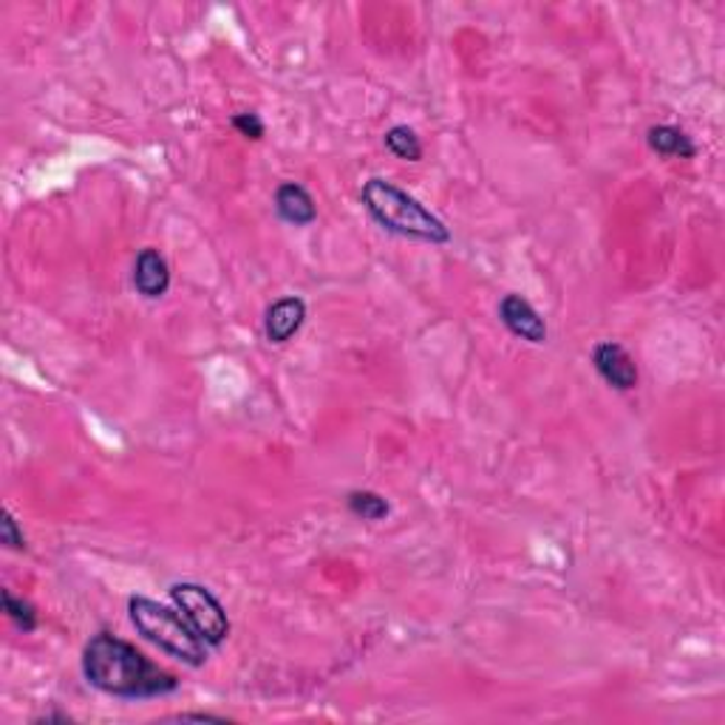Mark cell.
I'll use <instances>...</instances> for the list:
<instances>
[{"instance_id":"1","label":"cell","mask_w":725,"mask_h":725,"mask_svg":"<svg viewBox=\"0 0 725 725\" xmlns=\"http://www.w3.org/2000/svg\"><path fill=\"white\" fill-rule=\"evenodd\" d=\"M83 675L94 689L125 700H148L179 689V680L171 672L159 668L128 640L111 632H100L88 640L83 652Z\"/></svg>"},{"instance_id":"2","label":"cell","mask_w":725,"mask_h":725,"mask_svg":"<svg viewBox=\"0 0 725 725\" xmlns=\"http://www.w3.org/2000/svg\"><path fill=\"white\" fill-rule=\"evenodd\" d=\"M360 199L371 219L378 221L383 230H389V233L426 244L451 242V230L445 228V221L437 219L426 205H420L406 191H400L389 179H369L362 185Z\"/></svg>"},{"instance_id":"3","label":"cell","mask_w":725,"mask_h":725,"mask_svg":"<svg viewBox=\"0 0 725 725\" xmlns=\"http://www.w3.org/2000/svg\"><path fill=\"white\" fill-rule=\"evenodd\" d=\"M128 615L136 632L171 658L187 663V666H205L207 663V643L187 624L182 612L168 610L145 595H134L128 601Z\"/></svg>"},{"instance_id":"4","label":"cell","mask_w":725,"mask_h":725,"mask_svg":"<svg viewBox=\"0 0 725 725\" xmlns=\"http://www.w3.org/2000/svg\"><path fill=\"white\" fill-rule=\"evenodd\" d=\"M171 598L173 604L179 606V612L187 618V624L196 629V635L205 640L207 647H221V643L228 640L230 635L228 612H224L219 598L207 590V587L191 581L173 583Z\"/></svg>"},{"instance_id":"5","label":"cell","mask_w":725,"mask_h":725,"mask_svg":"<svg viewBox=\"0 0 725 725\" xmlns=\"http://www.w3.org/2000/svg\"><path fill=\"white\" fill-rule=\"evenodd\" d=\"M499 320L521 341L536 343V346L548 343V323H544V318L536 312V306L530 300L516 295V292L499 300Z\"/></svg>"},{"instance_id":"6","label":"cell","mask_w":725,"mask_h":725,"mask_svg":"<svg viewBox=\"0 0 725 725\" xmlns=\"http://www.w3.org/2000/svg\"><path fill=\"white\" fill-rule=\"evenodd\" d=\"M592 366L601 374V380L610 383L612 389H618V392H632L638 385V366L620 343H598L592 348Z\"/></svg>"},{"instance_id":"7","label":"cell","mask_w":725,"mask_h":725,"mask_svg":"<svg viewBox=\"0 0 725 725\" xmlns=\"http://www.w3.org/2000/svg\"><path fill=\"white\" fill-rule=\"evenodd\" d=\"M134 286L136 292L148 300L162 298L168 286H171V267L164 261L159 249L145 247L134 263Z\"/></svg>"},{"instance_id":"8","label":"cell","mask_w":725,"mask_h":725,"mask_svg":"<svg viewBox=\"0 0 725 725\" xmlns=\"http://www.w3.org/2000/svg\"><path fill=\"white\" fill-rule=\"evenodd\" d=\"M275 213L278 219L286 221V224H295V228H306L318 219V207L315 199L309 196L304 185L298 182H284L278 185L275 191Z\"/></svg>"},{"instance_id":"9","label":"cell","mask_w":725,"mask_h":725,"mask_svg":"<svg viewBox=\"0 0 725 725\" xmlns=\"http://www.w3.org/2000/svg\"><path fill=\"white\" fill-rule=\"evenodd\" d=\"M306 320V304L295 295L290 298H281L267 309V318H263V332L272 343H286L292 334L304 327Z\"/></svg>"},{"instance_id":"10","label":"cell","mask_w":725,"mask_h":725,"mask_svg":"<svg viewBox=\"0 0 725 725\" xmlns=\"http://www.w3.org/2000/svg\"><path fill=\"white\" fill-rule=\"evenodd\" d=\"M647 143L654 153L661 157H680V159H695L697 145L691 143V136L686 131L675 128V125H654L649 128Z\"/></svg>"},{"instance_id":"11","label":"cell","mask_w":725,"mask_h":725,"mask_svg":"<svg viewBox=\"0 0 725 725\" xmlns=\"http://www.w3.org/2000/svg\"><path fill=\"white\" fill-rule=\"evenodd\" d=\"M385 148L403 162H420L422 159L420 136L414 134L408 125H394V128L385 131Z\"/></svg>"},{"instance_id":"12","label":"cell","mask_w":725,"mask_h":725,"mask_svg":"<svg viewBox=\"0 0 725 725\" xmlns=\"http://www.w3.org/2000/svg\"><path fill=\"white\" fill-rule=\"evenodd\" d=\"M348 511L355 513L357 519H366V521H383L389 513H392V507H389V502H385L380 493L374 491H352L348 493Z\"/></svg>"},{"instance_id":"13","label":"cell","mask_w":725,"mask_h":725,"mask_svg":"<svg viewBox=\"0 0 725 725\" xmlns=\"http://www.w3.org/2000/svg\"><path fill=\"white\" fill-rule=\"evenodd\" d=\"M3 610H7L9 618L15 620L17 629H23V632H35L37 629V610L26 598H17L9 590H3Z\"/></svg>"},{"instance_id":"14","label":"cell","mask_w":725,"mask_h":725,"mask_svg":"<svg viewBox=\"0 0 725 725\" xmlns=\"http://www.w3.org/2000/svg\"><path fill=\"white\" fill-rule=\"evenodd\" d=\"M0 541H3L9 550H26V536H23L15 516L9 511H3V521H0Z\"/></svg>"},{"instance_id":"15","label":"cell","mask_w":725,"mask_h":725,"mask_svg":"<svg viewBox=\"0 0 725 725\" xmlns=\"http://www.w3.org/2000/svg\"><path fill=\"white\" fill-rule=\"evenodd\" d=\"M233 128L238 131V134H242V136H247V139H261V136H263L261 116L253 114V111H244V114H235L233 116Z\"/></svg>"},{"instance_id":"16","label":"cell","mask_w":725,"mask_h":725,"mask_svg":"<svg viewBox=\"0 0 725 725\" xmlns=\"http://www.w3.org/2000/svg\"><path fill=\"white\" fill-rule=\"evenodd\" d=\"M179 720H205V723H224V717H216V714H182Z\"/></svg>"}]
</instances>
